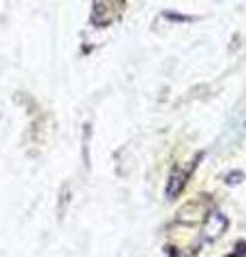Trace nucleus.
Returning <instances> with one entry per match:
<instances>
[{
  "label": "nucleus",
  "mask_w": 246,
  "mask_h": 257,
  "mask_svg": "<svg viewBox=\"0 0 246 257\" xmlns=\"http://www.w3.org/2000/svg\"><path fill=\"white\" fill-rule=\"evenodd\" d=\"M124 0H94V20L99 24H109L122 11Z\"/></svg>",
  "instance_id": "nucleus-1"
},
{
  "label": "nucleus",
  "mask_w": 246,
  "mask_h": 257,
  "mask_svg": "<svg viewBox=\"0 0 246 257\" xmlns=\"http://www.w3.org/2000/svg\"><path fill=\"white\" fill-rule=\"evenodd\" d=\"M227 257H246V242H240L237 248H233V253H229Z\"/></svg>",
  "instance_id": "nucleus-2"
}]
</instances>
